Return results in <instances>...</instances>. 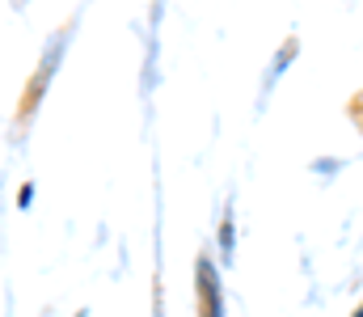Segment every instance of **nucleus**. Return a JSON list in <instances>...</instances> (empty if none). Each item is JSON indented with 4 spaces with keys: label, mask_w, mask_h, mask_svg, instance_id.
Instances as JSON below:
<instances>
[{
    "label": "nucleus",
    "mask_w": 363,
    "mask_h": 317,
    "mask_svg": "<svg viewBox=\"0 0 363 317\" xmlns=\"http://www.w3.org/2000/svg\"><path fill=\"white\" fill-rule=\"evenodd\" d=\"M199 296H203V317H224V296H220L211 258H199Z\"/></svg>",
    "instance_id": "f257e3e1"
},
{
    "label": "nucleus",
    "mask_w": 363,
    "mask_h": 317,
    "mask_svg": "<svg viewBox=\"0 0 363 317\" xmlns=\"http://www.w3.org/2000/svg\"><path fill=\"white\" fill-rule=\"evenodd\" d=\"M355 317H363V309H359V313H355Z\"/></svg>",
    "instance_id": "f03ea898"
}]
</instances>
